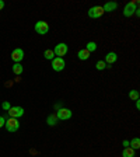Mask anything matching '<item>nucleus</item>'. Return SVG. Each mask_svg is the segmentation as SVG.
Returning a JSON list of instances; mask_svg holds the SVG:
<instances>
[{
    "mask_svg": "<svg viewBox=\"0 0 140 157\" xmlns=\"http://www.w3.org/2000/svg\"><path fill=\"white\" fill-rule=\"evenodd\" d=\"M11 59H13L16 63H21V60L24 59V51L20 48L14 49L13 52H11Z\"/></svg>",
    "mask_w": 140,
    "mask_h": 157,
    "instance_id": "9",
    "label": "nucleus"
},
{
    "mask_svg": "<svg viewBox=\"0 0 140 157\" xmlns=\"http://www.w3.org/2000/svg\"><path fill=\"white\" fill-rule=\"evenodd\" d=\"M116 59H118V55L115 52H109V53H107V56H105V60L104 62L107 63V66L108 65H112L114 62H116Z\"/></svg>",
    "mask_w": 140,
    "mask_h": 157,
    "instance_id": "10",
    "label": "nucleus"
},
{
    "mask_svg": "<svg viewBox=\"0 0 140 157\" xmlns=\"http://www.w3.org/2000/svg\"><path fill=\"white\" fill-rule=\"evenodd\" d=\"M102 9H104V13H111V11H115V10L118 9V4L115 3V2H109V3H107V4H104L102 6Z\"/></svg>",
    "mask_w": 140,
    "mask_h": 157,
    "instance_id": "11",
    "label": "nucleus"
},
{
    "mask_svg": "<svg viewBox=\"0 0 140 157\" xmlns=\"http://www.w3.org/2000/svg\"><path fill=\"white\" fill-rule=\"evenodd\" d=\"M90 55H91V53L88 52L87 49H80V51H78V53H77V56H78V59H80V60H87L88 58H90Z\"/></svg>",
    "mask_w": 140,
    "mask_h": 157,
    "instance_id": "12",
    "label": "nucleus"
},
{
    "mask_svg": "<svg viewBox=\"0 0 140 157\" xmlns=\"http://www.w3.org/2000/svg\"><path fill=\"white\" fill-rule=\"evenodd\" d=\"M3 7H4V2H3V0H0V10L3 9Z\"/></svg>",
    "mask_w": 140,
    "mask_h": 157,
    "instance_id": "23",
    "label": "nucleus"
},
{
    "mask_svg": "<svg viewBox=\"0 0 140 157\" xmlns=\"http://www.w3.org/2000/svg\"><path fill=\"white\" fill-rule=\"evenodd\" d=\"M2 108H3L4 111H9L10 108H11V105H10V102H9V101H4L3 104H2Z\"/></svg>",
    "mask_w": 140,
    "mask_h": 157,
    "instance_id": "21",
    "label": "nucleus"
},
{
    "mask_svg": "<svg viewBox=\"0 0 140 157\" xmlns=\"http://www.w3.org/2000/svg\"><path fill=\"white\" fill-rule=\"evenodd\" d=\"M102 14H104V9L101 6H94L88 10V17H91V18H98Z\"/></svg>",
    "mask_w": 140,
    "mask_h": 157,
    "instance_id": "8",
    "label": "nucleus"
},
{
    "mask_svg": "<svg viewBox=\"0 0 140 157\" xmlns=\"http://www.w3.org/2000/svg\"><path fill=\"white\" fill-rule=\"evenodd\" d=\"M4 126H6V129L9 132H17L20 128V122L17 121L16 118H9L6 121V124H4Z\"/></svg>",
    "mask_w": 140,
    "mask_h": 157,
    "instance_id": "1",
    "label": "nucleus"
},
{
    "mask_svg": "<svg viewBox=\"0 0 140 157\" xmlns=\"http://www.w3.org/2000/svg\"><path fill=\"white\" fill-rule=\"evenodd\" d=\"M56 118L58 119H62V121H66V119H70L72 118V111L69 108H60L56 112Z\"/></svg>",
    "mask_w": 140,
    "mask_h": 157,
    "instance_id": "6",
    "label": "nucleus"
},
{
    "mask_svg": "<svg viewBox=\"0 0 140 157\" xmlns=\"http://www.w3.org/2000/svg\"><path fill=\"white\" fill-rule=\"evenodd\" d=\"M24 115V108L23 107H18V105H17V107H11L9 109V117L10 118H20V117H23Z\"/></svg>",
    "mask_w": 140,
    "mask_h": 157,
    "instance_id": "7",
    "label": "nucleus"
},
{
    "mask_svg": "<svg viewBox=\"0 0 140 157\" xmlns=\"http://www.w3.org/2000/svg\"><path fill=\"white\" fill-rule=\"evenodd\" d=\"M66 63H65V59L63 58H53L52 59V69L55 70V72H62L63 69H65Z\"/></svg>",
    "mask_w": 140,
    "mask_h": 157,
    "instance_id": "3",
    "label": "nucleus"
},
{
    "mask_svg": "<svg viewBox=\"0 0 140 157\" xmlns=\"http://www.w3.org/2000/svg\"><path fill=\"white\" fill-rule=\"evenodd\" d=\"M23 66H21V63H14V66H13V73L14 75H17V76H20L21 73H23Z\"/></svg>",
    "mask_w": 140,
    "mask_h": 157,
    "instance_id": "14",
    "label": "nucleus"
},
{
    "mask_svg": "<svg viewBox=\"0 0 140 157\" xmlns=\"http://www.w3.org/2000/svg\"><path fill=\"white\" fill-rule=\"evenodd\" d=\"M4 124H6V119H4L3 117H0V128H3Z\"/></svg>",
    "mask_w": 140,
    "mask_h": 157,
    "instance_id": "22",
    "label": "nucleus"
},
{
    "mask_svg": "<svg viewBox=\"0 0 140 157\" xmlns=\"http://www.w3.org/2000/svg\"><path fill=\"white\" fill-rule=\"evenodd\" d=\"M85 49H87L90 53L94 52L95 49H97V44H95V42H88V44H87V48H85Z\"/></svg>",
    "mask_w": 140,
    "mask_h": 157,
    "instance_id": "19",
    "label": "nucleus"
},
{
    "mask_svg": "<svg viewBox=\"0 0 140 157\" xmlns=\"http://www.w3.org/2000/svg\"><path fill=\"white\" fill-rule=\"evenodd\" d=\"M123 146L127 147V146H129V142H127V140H123Z\"/></svg>",
    "mask_w": 140,
    "mask_h": 157,
    "instance_id": "25",
    "label": "nucleus"
},
{
    "mask_svg": "<svg viewBox=\"0 0 140 157\" xmlns=\"http://www.w3.org/2000/svg\"><path fill=\"white\" fill-rule=\"evenodd\" d=\"M136 108H137V109L140 108V101H139V100H136Z\"/></svg>",
    "mask_w": 140,
    "mask_h": 157,
    "instance_id": "24",
    "label": "nucleus"
},
{
    "mask_svg": "<svg viewBox=\"0 0 140 157\" xmlns=\"http://www.w3.org/2000/svg\"><path fill=\"white\" fill-rule=\"evenodd\" d=\"M129 146H132V149H133V150H137V149L140 147V139H139V137L132 139V142H129Z\"/></svg>",
    "mask_w": 140,
    "mask_h": 157,
    "instance_id": "16",
    "label": "nucleus"
},
{
    "mask_svg": "<svg viewBox=\"0 0 140 157\" xmlns=\"http://www.w3.org/2000/svg\"><path fill=\"white\" fill-rule=\"evenodd\" d=\"M67 51H69V46L66 45L65 42L58 44V45L55 46V49H53V52H55V55L58 56V58H62V56H65L66 53H67Z\"/></svg>",
    "mask_w": 140,
    "mask_h": 157,
    "instance_id": "4",
    "label": "nucleus"
},
{
    "mask_svg": "<svg viewBox=\"0 0 140 157\" xmlns=\"http://www.w3.org/2000/svg\"><path fill=\"white\" fill-rule=\"evenodd\" d=\"M139 91H137V90H132L131 93H129V98H131V100H133V101H136V100H139Z\"/></svg>",
    "mask_w": 140,
    "mask_h": 157,
    "instance_id": "18",
    "label": "nucleus"
},
{
    "mask_svg": "<svg viewBox=\"0 0 140 157\" xmlns=\"http://www.w3.org/2000/svg\"><path fill=\"white\" fill-rule=\"evenodd\" d=\"M44 56H45L46 59H51V60H52L53 56H55V52H53V49H46L45 52H44Z\"/></svg>",
    "mask_w": 140,
    "mask_h": 157,
    "instance_id": "17",
    "label": "nucleus"
},
{
    "mask_svg": "<svg viewBox=\"0 0 140 157\" xmlns=\"http://www.w3.org/2000/svg\"><path fill=\"white\" fill-rule=\"evenodd\" d=\"M95 67H97V70H104V69L107 67V63H105L104 60H98L97 65H95Z\"/></svg>",
    "mask_w": 140,
    "mask_h": 157,
    "instance_id": "20",
    "label": "nucleus"
},
{
    "mask_svg": "<svg viewBox=\"0 0 140 157\" xmlns=\"http://www.w3.org/2000/svg\"><path fill=\"white\" fill-rule=\"evenodd\" d=\"M46 124L49 125V126H55L56 124H58V118H56V115H49L48 118H46Z\"/></svg>",
    "mask_w": 140,
    "mask_h": 157,
    "instance_id": "13",
    "label": "nucleus"
},
{
    "mask_svg": "<svg viewBox=\"0 0 140 157\" xmlns=\"http://www.w3.org/2000/svg\"><path fill=\"white\" fill-rule=\"evenodd\" d=\"M137 2H129V3L125 6V9H123V16L125 17H131V16H133L134 14V11L137 10Z\"/></svg>",
    "mask_w": 140,
    "mask_h": 157,
    "instance_id": "2",
    "label": "nucleus"
},
{
    "mask_svg": "<svg viewBox=\"0 0 140 157\" xmlns=\"http://www.w3.org/2000/svg\"><path fill=\"white\" fill-rule=\"evenodd\" d=\"M122 156L123 157H134V150L132 149V147H125Z\"/></svg>",
    "mask_w": 140,
    "mask_h": 157,
    "instance_id": "15",
    "label": "nucleus"
},
{
    "mask_svg": "<svg viewBox=\"0 0 140 157\" xmlns=\"http://www.w3.org/2000/svg\"><path fill=\"white\" fill-rule=\"evenodd\" d=\"M35 31H36V34H39V35H45L46 33L49 31V25H48V23L46 21H38V23L35 24Z\"/></svg>",
    "mask_w": 140,
    "mask_h": 157,
    "instance_id": "5",
    "label": "nucleus"
}]
</instances>
